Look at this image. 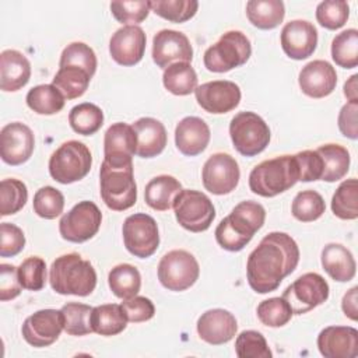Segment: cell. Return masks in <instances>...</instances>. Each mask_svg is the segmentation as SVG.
Masks as SVG:
<instances>
[{
	"label": "cell",
	"instance_id": "1",
	"mask_svg": "<svg viewBox=\"0 0 358 358\" xmlns=\"http://www.w3.org/2000/svg\"><path fill=\"white\" fill-rule=\"evenodd\" d=\"M299 263V248L285 232L267 234L246 263L248 282L257 294L275 291Z\"/></svg>",
	"mask_w": 358,
	"mask_h": 358
},
{
	"label": "cell",
	"instance_id": "2",
	"mask_svg": "<svg viewBox=\"0 0 358 358\" xmlns=\"http://www.w3.org/2000/svg\"><path fill=\"white\" fill-rule=\"evenodd\" d=\"M266 210L262 204L245 200L236 204L215 228L217 243L229 252L242 250L263 227Z\"/></svg>",
	"mask_w": 358,
	"mask_h": 358
},
{
	"label": "cell",
	"instance_id": "3",
	"mask_svg": "<svg viewBox=\"0 0 358 358\" xmlns=\"http://www.w3.org/2000/svg\"><path fill=\"white\" fill-rule=\"evenodd\" d=\"M49 282L60 295L87 296L96 287V273L94 266L78 253H67L53 260Z\"/></svg>",
	"mask_w": 358,
	"mask_h": 358
},
{
	"label": "cell",
	"instance_id": "4",
	"mask_svg": "<svg viewBox=\"0 0 358 358\" xmlns=\"http://www.w3.org/2000/svg\"><path fill=\"white\" fill-rule=\"evenodd\" d=\"M299 180L295 155H281L266 159L249 173V187L262 197H274L291 189Z\"/></svg>",
	"mask_w": 358,
	"mask_h": 358
},
{
	"label": "cell",
	"instance_id": "5",
	"mask_svg": "<svg viewBox=\"0 0 358 358\" xmlns=\"http://www.w3.org/2000/svg\"><path fill=\"white\" fill-rule=\"evenodd\" d=\"M101 197L108 208L124 211L137 200V185L133 175V162L112 165L102 161L99 171Z\"/></svg>",
	"mask_w": 358,
	"mask_h": 358
},
{
	"label": "cell",
	"instance_id": "6",
	"mask_svg": "<svg viewBox=\"0 0 358 358\" xmlns=\"http://www.w3.org/2000/svg\"><path fill=\"white\" fill-rule=\"evenodd\" d=\"M252 55L249 38L241 31H228L206 49L203 62L208 71L227 73L245 64Z\"/></svg>",
	"mask_w": 358,
	"mask_h": 358
},
{
	"label": "cell",
	"instance_id": "7",
	"mask_svg": "<svg viewBox=\"0 0 358 358\" xmlns=\"http://www.w3.org/2000/svg\"><path fill=\"white\" fill-rule=\"evenodd\" d=\"M91 165L90 148L78 140H69L50 155L49 173L56 182L69 185L85 178Z\"/></svg>",
	"mask_w": 358,
	"mask_h": 358
},
{
	"label": "cell",
	"instance_id": "8",
	"mask_svg": "<svg viewBox=\"0 0 358 358\" xmlns=\"http://www.w3.org/2000/svg\"><path fill=\"white\" fill-rule=\"evenodd\" d=\"M229 136L235 150L243 157H255L270 143V129L255 112H239L229 123Z\"/></svg>",
	"mask_w": 358,
	"mask_h": 358
},
{
	"label": "cell",
	"instance_id": "9",
	"mask_svg": "<svg viewBox=\"0 0 358 358\" xmlns=\"http://www.w3.org/2000/svg\"><path fill=\"white\" fill-rule=\"evenodd\" d=\"M175 217L180 227L190 232H203L215 218L213 201L201 192L182 189L173 203Z\"/></svg>",
	"mask_w": 358,
	"mask_h": 358
},
{
	"label": "cell",
	"instance_id": "10",
	"mask_svg": "<svg viewBox=\"0 0 358 358\" xmlns=\"http://www.w3.org/2000/svg\"><path fill=\"white\" fill-rule=\"evenodd\" d=\"M200 267L196 257L182 249H175L162 256L158 264V280L169 291H185L199 278Z\"/></svg>",
	"mask_w": 358,
	"mask_h": 358
},
{
	"label": "cell",
	"instance_id": "11",
	"mask_svg": "<svg viewBox=\"0 0 358 358\" xmlns=\"http://www.w3.org/2000/svg\"><path fill=\"white\" fill-rule=\"evenodd\" d=\"M102 222V213L92 201L83 200L67 211L59 221V232L63 239L83 243L96 235Z\"/></svg>",
	"mask_w": 358,
	"mask_h": 358
},
{
	"label": "cell",
	"instance_id": "12",
	"mask_svg": "<svg viewBox=\"0 0 358 358\" xmlns=\"http://www.w3.org/2000/svg\"><path fill=\"white\" fill-rule=\"evenodd\" d=\"M122 234L126 249L136 257L147 259L158 249V225L148 214L137 213L129 215L123 222Z\"/></svg>",
	"mask_w": 358,
	"mask_h": 358
},
{
	"label": "cell",
	"instance_id": "13",
	"mask_svg": "<svg viewBox=\"0 0 358 358\" xmlns=\"http://www.w3.org/2000/svg\"><path fill=\"white\" fill-rule=\"evenodd\" d=\"M329 284L317 273H305L282 292L294 315H303L322 305L329 298Z\"/></svg>",
	"mask_w": 358,
	"mask_h": 358
},
{
	"label": "cell",
	"instance_id": "14",
	"mask_svg": "<svg viewBox=\"0 0 358 358\" xmlns=\"http://www.w3.org/2000/svg\"><path fill=\"white\" fill-rule=\"evenodd\" d=\"M241 171L236 159L225 152L213 154L203 165L201 179L206 190L213 194H228L239 183Z\"/></svg>",
	"mask_w": 358,
	"mask_h": 358
},
{
	"label": "cell",
	"instance_id": "15",
	"mask_svg": "<svg viewBox=\"0 0 358 358\" xmlns=\"http://www.w3.org/2000/svg\"><path fill=\"white\" fill-rule=\"evenodd\" d=\"M64 330L62 309H41L28 316L22 324L24 340L36 348L53 344Z\"/></svg>",
	"mask_w": 358,
	"mask_h": 358
},
{
	"label": "cell",
	"instance_id": "16",
	"mask_svg": "<svg viewBox=\"0 0 358 358\" xmlns=\"http://www.w3.org/2000/svg\"><path fill=\"white\" fill-rule=\"evenodd\" d=\"M197 103L208 113L222 115L234 110L241 102V88L228 80H215L194 90Z\"/></svg>",
	"mask_w": 358,
	"mask_h": 358
},
{
	"label": "cell",
	"instance_id": "17",
	"mask_svg": "<svg viewBox=\"0 0 358 358\" xmlns=\"http://www.w3.org/2000/svg\"><path fill=\"white\" fill-rule=\"evenodd\" d=\"M35 148L32 130L21 123L13 122L6 124L0 131V157L8 165H21L27 162Z\"/></svg>",
	"mask_w": 358,
	"mask_h": 358
},
{
	"label": "cell",
	"instance_id": "18",
	"mask_svg": "<svg viewBox=\"0 0 358 358\" xmlns=\"http://www.w3.org/2000/svg\"><path fill=\"white\" fill-rule=\"evenodd\" d=\"M193 59V48L189 38L179 31L161 29L152 38V60L161 67L166 69L173 63H190Z\"/></svg>",
	"mask_w": 358,
	"mask_h": 358
},
{
	"label": "cell",
	"instance_id": "19",
	"mask_svg": "<svg viewBox=\"0 0 358 358\" xmlns=\"http://www.w3.org/2000/svg\"><path fill=\"white\" fill-rule=\"evenodd\" d=\"M147 36L138 25H124L119 28L109 41V53L120 66L137 64L145 52Z\"/></svg>",
	"mask_w": 358,
	"mask_h": 358
},
{
	"label": "cell",
	"instance_id": "20",
	"mask_svg": "<svg viewBox=\"0 0 358 358\" xmlns=\"http://www.w3.org/2000/svg\"><path fill=\"white\" fill-rule=\"evenodd\" d=\"M280 41L288 57L294 60L308 59L316 49L317 29L309 21L294 20L282 27Z\"/></svg>",
	"mask_w": 358,
	"mask_h": 358
},
{
	"label": "cell",
	"instance_id": "21",
	"mask_svg": "<svg viewBox=\"0 0 358 358\" xmlns=\"http://www.w3.org/2000/svg\"><path fill=\"white\" fill-rule=\"evenodd\" d=\"M137 151V138L133 127L117 122L108 127L103 137V161L112 165H126L133 162Z\"/></svg>",
	"mask_w": 358,
	"mask_h": 358
},
{
	"label": "cell",
	"instance_id": "22",
	"mask_svg": "<svg viewBox=\"0 0 358 358\" xmlns=\"http://www.w3.org/2000/svg\"><path fill=\"white\" fill-rule=\"evenodd\" d=\"M317 348L326 358H355L358 330L351 326H327L317 336Z\"/></svg>",
	"mask_w": 358,
	"mask_h": 358
},
{
	"label": "cell",
	"instance_id": "23",
	"mask_svg": "<svg viewBox=\"0 0 358 358\" xmlns=\"http://www.w3.org/2000/svg\"><path fill=\"white\" fill-rule=\"evenodd\" d=\"M236 330L238 323L235 316L225 309L206 310L197 320L199 337L211 345H221L231 341Z\"/></svg>",
	"mask_w": 358,
	"mask_h": 358
},
{
	"label": "cell",
	"instance_id": "24",
	"mask_svg": "<svg viewBox=\"0 0 358 358\" xmlns=\"http://www.w3.org/2000/svg\"><path fill=\"white\" fill-rule=\"evenodd\" d=\"M302 92L310 98L330 95L337 84V73L326 60H313L302 67L298 77Z\"/></svg>",
	"mask_w": 358,
	"mask_h": 358
},
{
	"label": "cell",
	"instance_id": "25",
	"mask_svg": "<svg viewBox=\"0 0 358 358\" xmlns=\"http://www.w3.org/2000/svg\"><path fill=\"white\" fill-rule=\"evenodd\" d=\"M210 127L197 116L183 117L175 129L176 148L186 157L201 154L210 143Z\"/></svg>",
	"mask_w": 358,
	"mask_h": 358
},
{
	"label": "cell",
	"instance_id": "26",
	"mask_svg": "<svg viewBox=\"0 0 358 358\" xmlns=\"http://www.w3.org/2000/svg\"><path fill=\"white\" fill-rule=\"evenodd\" d=\"M31 77V63L15 49L3 50L0 55V88L4 92H15L25 87Z\"/></svg>",
	"mask_w": 358,
	"mask_h": 358
},
{
	"label": "cell",
	"instance_id": "27",
	"mask_svg": "<svg viewBox=\"0 0 358 358\" xmlns=\"http://www.w3.org/2000/svg\"><path fill=\"white\" fill-rule=\"evenodd\" d=\"M136 138L137 151L136 154L141 158H154L159 155L168 141L165 126L154 117H140L131 124Z\"/></svg>",
	"mask_w": 358,
	"mask_h": 358
},
{
	"label": "cell",
	"instance_id": "28",
	"mask_svg": "<svg viewBox=\"0 0 358 358\" xmlns=\"http://www.w3.org/2000/svg\"><path fill=\"white\" fill-rule=\"evenodd\" d=\"M323 270L338 282H348L354 278L357 263L352 253L341 243H329L322 250Z\"/></svg>",
	"mask_w": 358,
	"mask_h": 358
},
{
	"label": "cell",
	"instance_id": "29",
	"mask_svg": "<svg viewBox=\"0 0 358 358\" xmlns=\"http://www.w3.org/2000/svg\"><path fill=\"white\" fill-rule=\"evenodd\" d=\"M182 190L180 182L171 175L152 178L144 189L145 203L157 211H166L173 207L175 199Z\"/></svg>",
	"mask_w": 358,
	"mask_h": 358
},
{
	"label": "cell",
	"instance_id": "30",
	"mask_svg": "<svg viewBox=\"0 0 358 358\" xmlns=\"http://www.w3.org/2000/svg\"><path fill=\"white\" fill-rule=\"evenodd\" d=\"M127 317L117 303H105L92 308L91 312V327L92 331L101 336H116L122 333L127 326Z\"/></svg>",
	"mask_w": 358,
	"mask_h": 358
},
{
	"label": "cell",
	"instance_id": "31",
	"mask_svg": "<svg viewBox=\"0 0 358 358\" xmlns=\"http://www.w3.org/2000/svg\"><path fill=\"white\" fill-rule=\"evenodd\" d=\"M246 15L252 25L259 29H274L285 15L281 0H250L246 3Z\"/></svg>",
	"mask_w": 358,
	"mask_h": 358
},
{
	"label": "cell",
	"instance_id": "32",
	"mask_svg": "<svg viewBox=\"0 0 358 358\" xmlns=\"http://www.w3.org/2000/svg\"><path fill=\"white\" fill-rule=\"evenodd\" d=\"M316 152L320 155L323 164L320 180L336 182L347 175L350 169V152L345 147L329 143L316 148Z\"/></svg>",
	"mask_w": 358,
	"mask_h": 358
},
{
	"label": "cell",
	"instance_id": "33",
	"mask_svg": "<svg viewBox=\"0 0 358 358\" xmlns=\"http://www.w3.org/2000/svg\"><path fill=\"white\" fill-rule=\"evenodd\" d=\"M91 78L92 77L90 73L81 67L64 66L59 67L52 84L63 94L66 99H76L85 94Z\"/></svg>",
	"mask_w": 358,
	"mask_h": 358
},
{
	"label": "cell",
	"instance_id": "34",
	"mask_svg": "<svg viewBox=\"0 0 358 358\" xmlns=\"http://www.w3.org/2000/svg\"><path fill=\"white\" fill-rule=\"evenodd\" d=\"M25 101L38 115H55L63 109L66 98L53 84H41L28 91Z\"/></svg>",
	"mask_w": 358,
	"mask_h": 358
},
{
	"label": "cell",
	"instance_id": "35",
	"mask_svg": "<svg viewBox=\"0 0 358 358\" xmlns=\"http://www.w3.org/2000/svg\"><path fill=\"white\" fill-rule=\"evenodd\" d=\"M108 284L115 296L129 299L138 294L141 287V275L134 266L122 263L109 271Z\"/></svg>",
	"mask_w": 358,
	"mask_h": 358
},
{
	"label": "cell",
	"instance_id": "36",
	"mask_svg": "<svg viewBox=\"0 0 358 358\" xmlns=\"http://www.w3.org/2000/svg\"><path fill=\"white\" fill-rule=\"evenodd\" d=\"M164 87L173 95H189L197 88V74L190 63H173L164 70Z\"/></svg>",
	"mask_w": 358,
	"mask_h": 358
},
{
	"label": "cell",
	"instance_id": "37",
	"mask_svg": "<svg viewBox=\"0 0 358 358\" xmlns=\"http://www.w3.org/2000/svg\"><path fill=\"white\" fill-rule=\"evenodd\" d=\"M69 123L76 133L91 136L102 127L103 112L95 103L83 102L71 108L69 113Z\"/></svg>",
	"mask_w": 358,
	"mask_h": 358
},
{
	"label": "cell",
	"instance_id": "38",
	"mask_svg": "<svg viewBox=\"0 0 358 358\" xmlns=\"http://www.w3.org/2000/svg\"><path fill=\"white\" fill-rule=\"evenodd\" d=\"M331 211L340 220L358 218V182L355 178L340 183L331 199Z\"/></svg>",
	"mask_w": 358,
	"mask_h": 358
},
{
	"label": "cell",
	"instance_id": "39",
	"mask_svg": "<svg viewBox=\"0 0 358 358\" xmlns=\"http://www.w3.org/2000/svg\"><path fill=\"white\" fill-rule=\"evenodd\" d=\"M331 59L343 69H354L358 64V31L355 28L337 34L331 42Z\"/></svg>",
	"mask_w": 358,
	"mask_h": 358
},
{
	"label": "cell",
	"instance_id": "40",
	"mask_svg": "<svg viewBox=\"0 0 358 358\" xmlns=\"http://www.w3.org/2000/svg\"><path fill=\"white\" fill-rule=\"evenodd\" d=\"M326 204L323 197L316 190H302L299 192L291 206V213L294 218L301 222H312L323 215Z\"/></svg>",
	"mask_w": 358,
	"mask_h": 358
},
{
	"label": "cell",
	"instance_id": "41",
	"mask_svg": "<svg viewBox=\"0 0 358 358\" xmlns=\"http://www.w3.org/2000/svg\"><path fill=\"white\" fill-rule=\"evenodd\" d=\"M28 200V190L24 182L8 178L0 182V215H11L18 213Z\"/></svg>",
	"mask_w": 358,
	"mask_h": 358
},
{
	"label": "cell",
	"instance_id": "42",
	"mask_svg": "<svg viewBox=\"0 0 358 358\" xmlns=\"http://www.w3.org/2000/svg\"><path fill=\"white\" fill-rule=\"evenodd\" d=\"M151 10L171 22H185L194 17L199 8L196 0H154L150 1Z\"/></svg>",
	"mask_w": 358,
	"mask_h": 358
},
{
	"label": "cell",
	"instance_id": "43",
	"mask_svg": "<svg viewBox=\"0 0 358 358\" xmlns=\"http://www.w3.org/2000/svg\"><path fill=\"white\" fill-rule=\"evenodd\" d=\"M64 316V331L70 336H87L92 331L91 312L92 306L78 302H67L62 306Z\"/></svg>",
	"mask_w": 358,
	"mask_h": 358
},
{
	"label": "cell",
	"instance_id": "44",
	"mask_svg": "<svg viewBox=\"0 0 358 358\" xmlns=\"http://www.w3.org/2000/svg\"><path fill=\"white\" fill-rule=\"evenodd\" d=\"M259 320L268 327H282L292 317V309L288 302L281 296H274L264 299L257 306Z\"/></svg>",
	"mask_w": 358,
	"mask_h": 358
},
{
	"label": "cell",
	"instance_id": "45",
	"mask_svg": "<svg viewBox=\"0 0 358 358\" xmlns=\"http://www.w3.org/2000/svg\"><path fill=\"white\" fill-rule=\"evenodd\" d=\"M34 213L45 220H53L63 213L64 196L52 186H43L34 194Z\"/></svg>",
	"mask_w": 358,
	"mask_h": 358
},
{
	"label": "cell",
	"instance_id": "46",
	"mask_svg": "<svg viewBox=\"0 0 358 358\" xmlns=\"http://www.w3.org/2000/svg\"><path fill=\"white\" fill-rule=\"evenodd\" d=\"M235 352L239 358H271L273 352L264 336L256 330H243L235 340Z\"/></svg>",
	"mask_w": 358,
	"mask_h": 358
},
{
	"label": "cell",
	"instance_id": "47",
	"mask_svg": "<svg viewBox=\"0 0 358 358\" xmlns=\"http://www.w3.org/2000/svg\"><path fill=\"white\" fill-rule=\"evenodd\" d=\"M64 66H77L90 73L92 77L96 70V56L92 48H90L84 42H71L67 45L62 55H60V62L59 67Z\"/></svg>",
	"mask_w": 358,
	"mask_h": 358
},
{
	"label": "cell",
	"instance_id": "48",
	"mask_svg": "<svg viewBox=\"0 0 358 358\" xmlns=\"http://www.w3.org/2000/svg\"><path fill=\"white\" fill-rule=\"evenodd\" d=\"M350 15V6L344 0H326L316 7V20L326 29L344 27Z\"/></svg>",
	"mask_w": 358,
	"mask_h": 358
},
{
	"label": "cell",
	"instance_id": "49",
	"mask_svg": "<svg viewBox=\"0 0 358 358\" xmlns=\"http://www.w3.org/2000/svg\"><path fill=\"white\" fill-rule=\"evenodd\" d=\"M18 280L22 288L41 291L46 284V263L39 256H31L18 266Z\"/></svg>",
	"mask_w": 358,
	"mask_h": 358
},
{
	"label": "cell",
	"instance_id": "50",
	"mask_svg": "<svg viewBox=\"0 0 358 358\" xmlns=\"http://www.w3.org/2000/svg\"><path fill=\"white\" fill-rule=\"evenodd\" d=\"M151 7L150 1L137 0V1H112L110 11L116 21L122 24L136 25L144 21L148 17Z\"/></svg>",
	"mask_w": 358,
	"mask_h": 358
},
{
	"label": "cell",
	"instance_id": "51",
	"mask_svg": "<svg viewBox=\"0 0 358 358\" xmlns=\"http://www.w3.org/2000/svg\"><path fill=\"white\" fill-rule=\"evenodd\" d=\"M25 246V235L22 229L10 222L0 224V256L13 257Z\"/></svg>",
	"mask_w": 358,
	"mask_h": 358
},
{
	"label": "cell",
	"instance_id": "52",
	"mask_svg": "<svg viewBox=\"0 0 358 358\" xmlns=\"http://www.w3.org/2000/svg\"><path fill=\"white\" fill-rule=\"evenodd\" d=\"M295 159L299 168V180L301 182H312L320 180L323 173V164L320 155L316 150H305L295 154Z\"/></svg>",
	"mask_w": 358,
	"mask_h": 358
},
{
	"label": "cell",
	"instance_id": "53",
	"mask_svg": "<svg viewBox=\"0 0 358 358\" xmlns=\"http://www.w3.org/2000/svg\"><path fill=\"white\" fill-rule=\"evenodd\" d=\"M126 317L129 322L131 323H141V322H147L150 319L154 317L155 315V306L151 302V299L145 298V296H133L129 299H123V302L120 303Z\"/></svg>",
	"mask_w": 358,
	"mask_h": 358
},
{
	"label": "cell",
	"instance_id": "54",
	"mask_svg": "<svg viewBox=\"0 0 358 358\" xmlns=\"http://www.w3.org/2000/svg\"><path fill=\"white\" fill-rule=\"evenodd\" d=\"M22 291L18 280V267L13 264H0V299L3 302L17 298Z\"/></svg>",
	"mask_w": 358,
	"mask_h": 358
},
{
	"label": "cell",
	"instance_id": "55",
	"mask_svg": "<svg viewBox=\"0 0 358 358\" xmlns=\"http://www.w3.org/2000/svg\"><path fill=\"white\" fill-rule=\"evenodd\" d=\"M357 112H358V102H347L343 105L338 113V129L344 137L351 140L358 138V127H357Z\"/></svg>",
	"mask_w": 358,
	"mask_h": 358
},
{
	"label": "cell",
	"instance_id": "56",
	"mask_svg": "<svg viewBox=\"0 0 358 358\" xmlns=\"http://www.w3.org/2000/svg\"><path fill=\"white\" fill-rule=\"evenodd\" d=\"M357 292H358V287H352L350 291H347L343 296L341 301V308L343 312L347 317H350L351 320H357L358 319V310H357Z\"/></svg>",
	"mask_w": 358,
	"mask_h": 358
},
{
	"label": "cell",
	"instance_id": "57",
	"mask_svg": "<svg viewBox=\"0 0 358 358\" xmlns=\"http://www.w3.org/2000/svg\"><path fill=\"white\" fill-rule=\"evenodd\" d=\"M357 78L358 74L351 76L345 84H344V95L348 99V102H358V91H357Z\"/></svg>",
	"mask_w": 358,
	"mask_h": 358
}]
</instances>
